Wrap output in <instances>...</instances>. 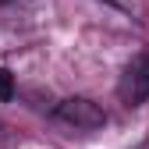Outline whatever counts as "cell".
I'll use <instances>...</instances> for the list:
<instances>
[{"label": "cell", "mask_w": 149, "mask_h": 149, "mask_svg": "<svg viewBox=\"0 0 149 149\" xmlns=\"http://www.w3.org/2000/svg\"><path fill=\"white\" fill-rule=\"evenodd\" d=\"M117 96L124 107H142L149 100V50H139L117 78Z\"/></svg>", "instance_id": "cell-1"}, {"label": "cell", "mask_w": 149, "mask_h": 149, "mask_svg": "<svg viewBox=\"0 0 149 149\" xmlns=\"http://www.w3.org/2000/svg\"><path fill=\"white\" fill-rule=\"evenodd\" d=\"M11 100H14V74L0 68V103H11Z\"/></svg>", "instance_id": "cell-3"}, {"label": "cell", "mask_w": 149, "mask_h": 149, "mask_svg": "<svg viewBox=\"0 0 149 149\" xmlns=\"http://www.w3.org/2000/svg\"><path fill=\"white\" fill-rule=\"evenodd\" d=\"M53 117H57L61 124L78 128V132H96V128L107 124V110L100 103L85 100V96H68V100H61L57 107H53Z\"/></svg>", "instance_id": "cell-2"}, {"label": "cell", "mask_w": 149, "mask_h": 149, "mask_svg": "<svg viewBox=\"0 0 149 149\" xmlns=\"http://www.w3.org/2000/svg\"><path fill=\"white\" fill-rule=\"evenodd\" d=\"M0 4H7V0H0Z\"/></svg>", "instance_id": "cell-4"}]
</instances>
